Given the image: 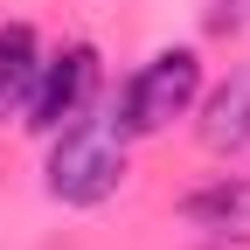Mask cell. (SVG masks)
<instances>
[{
	"instance_id": "1",
	"label": "cell",
	"mask_w": 250,
	"mask_h": 250,
	"mask_svg": "<svg viewBox=\"0 0 250 250\" xmlns=\"http://www.w3.org/2000/svg\"><path fill=\"white\" fill-rule=\"evenodd\" d=\"M125 125L118 111H98L90 104L83 118H70L62 132H49V195L62 208H98L125 188Z\"/></svg>"
},
{
	"instance_id": "4",
	"label": "cell",
	"mask_w": 250,
	"mask_h": 250,
	"mask_svg": "<svg viewBox=\"0 0 250 250\" xmlns=\"http://www.w3.org/2000/svg\"><path fill=\"white\" fill-rule=\"evenodd\" d=\"M181 223H195V229H208V236H236V243H250V181L223 174V181L195 188V195L181 202Z\"/></svg>"
},
{
	"instance_id": "3",
	"label": "cell",
	"mask_w": 250,
	"mask_h": 250,
	"mask_svg": "<svg viewBox=\"0 0 250 250\" xmlns=\"http://www.w3.org/2000/svg\"><path fill=\"white\" fill-rule=\"evenodd\" d=\"M90 104H98V49H90V42H70V49L42 56V70H35V90H28L21 125L49 139V132H62L70 118H83Z\"/></svg>"
},
{
	"instance_id": "6",
	"label": "cell",
	"mask_w": 250,
	"mask_h": 250,
	"mask_svg": "<svg viewBox=\"0 0 250 250\" xmlns=\"http://www.w3.org/2000/svg\"><path fill=\"white\" fill-rule=\"evenodd\" d=\"M35 70H42V35L28 21H0V118H7V111H28Z\"/></svg>"
},
{
	"instance_id": "5",
	"label": "cell",
	"mask_w": 250,
	"mask_h": 250,
	"mask_svg": "<svg viewBox=\"0 0 250 250\" xmlns=\"http://www.w3.org/2000/svg\"><path fill=\"white\" fill-rule=\"evenodd\" d=\"M195 104H202V146H215V153L250 146V62L229 70V83H215Z\"/></svg>"
},
{
	"instance_id": "2",
	"label": "cell",
	"mask_w": 250,
	"mask_h": 250,
	"mask_svg": "<svg viewBox=\"0 0 250 250\" xmlns=\"http://www.w3.org/2000/svg\"><path fill=\"white\" fill-rule=\"evenodd\" d=\"M202 98V56L195 49H160L153 62H139L118 90V125L125 132H167L174 118H188Z\"/></svg>"
}]
</instances>
